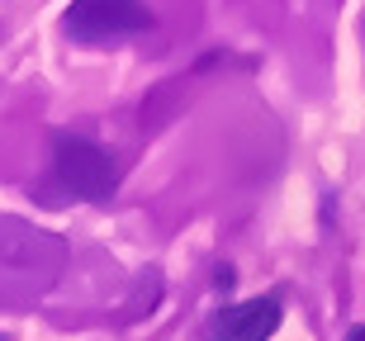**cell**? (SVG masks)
Masks as SVG:
<instances>
[{"label":"cell","mask_w":365,"mask_h":341,"mask_svg":"<svg viewBox=\"0 0 365 341\" xmlns=\"http://www.w3.org/2000/svg\"><path fill=\"white\" fill-rule=\"evenodd\" d=\"M280 299L275 294H257V299H242V303H228L209 318L204 337L209 341H271L275 327H280Z\"/></svg>","instance_id":"cell-3"},{"label":"cell","mask_w":365,"mask_h":341,"mask_svg":"<svg viewBox=\"0 0 365 341\" xmlns=\"http://www.w3.org/2000/svg\"><path fill=\"white\" fill-rule=\"evenodd\" d=\"M0 341H5V337H0Z\"/></svg>","instance_id":"cell-5"},{"label":"cell","mask_w":365,"mask_h":341,"mask_svg":"<svg viewBox=\"0 0 365 341\" xmlns=\"http://www.w3.org/2000/svg\"><path fill=\"white\" fill-rule=\"evenodd\" d=\"M53 185L71 199H86V204H105L119 190V162L114 152L100 147L95 137L71 133V128H57L53 133Z\"/></svg>","instance_id":"cell-1"},{"label":"cell","mask_w":365,"mask_h":341,"mask_svg":"<svg viewBox=\"0 0 365 341\" xmlns=\"http://www.w3.org/2000/svg\"><path fill=\"white\" fill-rule=\"evenodd\" d=\"M346 341H365V327H351V332H346Z\"/></svg>","instance_id":"cell-4"},{"label":"cell","mask_w":365,"mask_h":341,"mask_svg":"<svg viewBox=\"0 0 365 341\" xmlns=\"http://www.w3.org/2000/svg\"><path fill=\"white\" fill-rule=\"evenodd\" d=\"M152 28V10L143 0H71L62 10V33L71 43H119Z\"/></svg>","instance_id":"cell-2"}]
</instances>
